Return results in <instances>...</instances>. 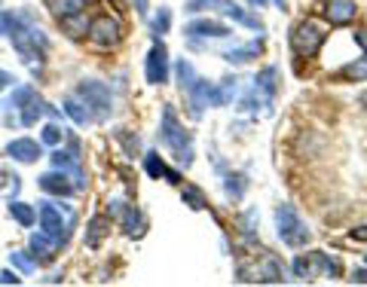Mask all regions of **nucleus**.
Segmentation results:
<instances>
[{
    "label": "nucleus",
    "mask_w": 367,
    "mask_h": 287,
    "mask_svg": "<svg viewBox=\"0 0 367 287\" xmlns=\"http://www.w3.org/2000/svg\"><path fill=\"white\" fill-rule=\"evenodd\" d=\"M122 229H126V236L129 239H141L144 236V229H147V220H144V214H141V208H135V205H126V211H122Z\"/></svg>",
    "instance_id": "18"
},
{
    "label": "nucleus",
    "mask_w": 367,
    "mask_h": 287,
    "mask_svg": "<svg viewBox=\"0 0 367 287\" xmlns=\"http://www.w3.org/2000/svg\"><path fill=\"white\" fill-rule=\"evenodd\" d=\"M276 232L288 248H303L306 241L312 239L309 226L303 223V217L297 214L294 205H278L276 208Z\"/></svg>",
    "instance_id": "3"
},
{
    "label": "nucleus",
    "mask_w": 367,
    "mask_h": 287,
    "mask_svg": "<svg viewBox=\"0 0 367 287\" xmlns=\"http://www.w3.org/2000/svg\"><path fill=\"white\" fill-rule=\"evenodd\" d=\"M31 95H34V89H31V86H22V89H15V92L10 95V101H6V107H22V104L28 101Z\"/></svg>",
    "instance_id": "40"
},
{
    "label": "nucleus",
    "mask_w": 367,
    "mask_h": 287,
    "mask_svg": "<svg viewBox=\"0 0 367 287\" xmlns=\"http://www.w3.org/2000/svg\"><path fill=\"white\" fill-rule=\"evenodd\" d=\"M349 281H355V284H367V266L355 269V272H352V278H349Z\"/></svg>",
    "instance_id": "46"
},
{
    "label": "nucleus",
    "mask_w": 367,
    "mask_h": 287,
    "mask_svg": "<svg viewBox=\"0 0 367 287\" xmlns=\"http://www.w3.org/2000/svg\"><path fill=\"white\" fill-rule=\"evenodd\" d=\"M0 284H22V278L6 269V272H0Z\"/></svg>",
    "instance_id": "45"
},
{
    "label": "nucleus",
    "mask_w": 367,
    "mask_h": 287,
    "mask_svg": "<svg viewBox=\"0 0 367 287\" xmlns=\"http://www.w3.org/2000/svg\"><path fill=\"white\" fill-rule=\"evenodd\" d=\"M255 220H257V211H245L239 217V226H242V236L248 241H255Z\"/></svg>",
    "instance_id": "39"
},
{
    "label": "nucleus",
    "mask_w": 367,
    "mask_h": 287,
    "mask_svg": "<svg viewBox=\"0 0 367 287\" xmlns=\"http://www.w3.org/2000/svg\"><path fill=\"white\" fill-rule=\"evenodd\" d=\"M110 236V217L108 214H95L86 223V245L89 248H101V241Z\"/></svg>",
    "instance_id": "17"
},
{
    "label": "nucleus",
    "mask_w": 367,
    "mask_h": 287,
    "mask_svg": "<svg viewBox=\"0 0 367 287\" xmlns=\"http://www.w3.org/2000/svg\"><path fill=\"white\" fill-rule=\"evenodd\" d=\"M144 74H147V83H150V86L169 83V49H165L160 40H156L153 46H150V52H147Z\"/></svg>",
    "instance_id": "9"
},
{
    "label": "nucleus",
    "mask_w": 367,
    "mask_h": 287,
    "mask_svg": "<svg viewBox=\"0 0 367 287\" xmlns=\"http://www.w3.org/2000/svg\"><path fill=\"white\" fill-rule=\"evenodd\" d=\"M144 168H147V175H150V178H165L169 184H181V175H178V171H172L169 165L162 162L160 153H147L144 156Z\"/></svg>",
    "instance_id": "19"
},
{
    "label": "nucleus",
    "mask_w": 367,
    "mask_h": 287,
    "mask_svg": "<svg viewBox=\"0 0 367 287\" xmlns=\"http://www.w3.org/2000/svg\"><path fill=\"white\" fill-rule=\"evenodd\" d=\"M358 15V6L355 0H330L325 6V19L334 25V28H346V25H352Z\"/></svg>",
    "instance_id": "13"
},
{
    "label": "nucleus",
    "mask_w": 367,
    "mask_h": 287,
    "mask_svg": "<svg viewBox=\"0 0 367 287\" xmlns=\"http://www.w3.org/2000/svg\"><path fill=\"white\" fill-rule=\"evenodd\" d=\"M321 46H325V34H321V28H318L316 22L294 25V31H291V49H294V55L316 58Z\"/></svg>",
    "instance_id": "6"
},
{
    "label": "nucleus",
    "mask_w": 367,
    "mask_h": 287,
    "mask_svg": "<svg viewBox=\"0 0 367 287\" xmlns=\"http://www.w3.org/2000/svg\"><path fill=\"white\" fill-rule=\"evenodd\" d=\"M37 223H40V229L46 232V236H52L56 241H61V245H65V241H67V232H71V226H74V214H65V217H61V208L43 202L40 211H37Z\"/></svg>",
    "instance_id": "7"
},
{
    "label": "nucleus",
    "mask_w": 367,
    "mask_h": 287,
    "mask_svg": "<svg viewBox=\"0 0 367 287\" xmlns=\"http://www.w3.org/2000/svg\"><path fill=\"white\" fill-rule=\"evenodd\" d=\"M260 55V43H248V46H236V49H226L224 58L230 65H248L251 58Z\"/></svg>",
    "instance_id": "25"
},
{
    "label": "nucleus",
    "mask_w": 367,
    "mask_h": 287,
    "mask_svg": "<svg viewBox=\"0 0 367 287\" xmlns=\"http://www.w3.org/2000/svg\"><path fill=\"white\" fill-rule=\"evenodd\" d=\"M236 95H239V80L236 76H226V80H221L214 86V92H212V107H226Z\"/></svg>",
    "instance_id": "20"
},
{
    "label": "nucleus",
    "mask_w": 367,
    "mask_h": 287,
    "mask_svg": "<svg viewBox=\"0 0 367 287\" xmlns=\"http://www.w3.org/2000/svg\"><path fill=\"white\" fill-rule=\"evenodd\" d=\"M337 80H346V83H364L367 80V55L364 58H355V62L343 65L337 71Z\"/></svg>",
    "instance_id": "21"
},
{
    "label": "nucleus",
    "mask_w": 367,
    "mask_h": 287,
    "mask_svg": "<svg viewBox=\"0 0 367 287\" xmlns=\"http://www.w3.org/2000/svg\"><path fill=\"white\" fill-rule=\"evenodd\" d=\"M10 263H13L15 269H19V272H25V275H31L34 269H37V260L28 257L25 251H13V254H10Z\"/></svg>",
    "instance_id": "34"
},
{
    "label": "nucleus",
    "mask_w": 367,
    "mask_h": 287,
    "mask_svg": "<svg viewBox=\"0 0 367 287\" xmlns=\"http://www.w3.org/2000/svg\"><path fill=\"white\" fill-rule=\"evenodd\" d=\"M77 98H80L86 107H89L92 119H98V123H104V119H110L113 113V95L104 83L98 80H83L80 86H77Z\"/></svg>",
    "instance_id": "4"
},
{
    "label": "nucleus",
    "mask_w": 367,
    "mask_h": 287,
    "mask_svg": "<svg viewBox=\"0 0 367 287\" xmlns=\"http://www.w3.org/2000/svg\"><path fill=\"white\" fill-rule=\"evenodd\" d=\"M236 275H239V281H245V284H282V281H288L282 260L276 254H269V251L257 254V260H251V263H239Z\"/></svg>",
    "instance_id": "2"
},
{
    "label": "nucleus",
    "mask_w": 367,
    "mask_h": 287,
    "mask_svg": "<svg viewBox=\"0 0 367 287\" xmlns=\"http://www.w3.org/2000/svg\"><path fill=\"white\" fill-rule=\"evenodd\" d=\"M135 10H138V15H144V19H147V13H150L147 10V0H135Z\"/></svg>",
    "instance_id": "48"
},
{
    "label": "nucleus",
    "mask_w": 367,
    "mask_h": 287,
    "mask_svg": "<svg viewBox=\"0 0 367 287\" xmlns=\"http://www.w3.org/2000/svg\"><path fill=\"white\" fill-rule=\"evenodd\" d=\"M255 89L273 101V95H276V89H278V71H276V67H264V71L255 76Z\"/></svg>",
    "instance_id": "22"
},
{
    "label": "nucleus",
    "mask_w": 367,
    "mask_h": 287,
    "mask_svg": "<svg viewBox=\"0 0 367 287\" xmlns=\"http://www.w3.org/2000/svg\"><path fill=\"white\" fill-rule=\"evenodd\" d=\"M160 141H162V147H169V150L174 153V162H178L181 168H190V165H193V138L184 132V126L178 123V113H174L172 107L162 110Z\"/></svg>",
    "instance_id": "1"
},
{
    "label": "nucleus",
    "mask_w": 367,
    "mask_h": 287,
    "mask_svg": "<svg viewBox=\"0 0 367 287\" xmlns=\"http://www.w3.org/2000/svg\"><path fill=\"white\" fill-rule=\"evenodd\" d=\"M52 165H56L58 171H65L67 178H71L74 189H86V175H83V168H80V156H77L74 150H71V153L56 150V153H52Z\"/></svg>",
    "instance_id": "12"
},
{
    "label": "nucleus",
    "mask_w": 367,
    "mask_h": 287,
    "mask_svg": "<svg viewBox=\"0 0 367 287\" xmlns=\"http://www.w3.org/2000/svg\"><path fill=\"white\" fill-rule=\"evenodd\" d=\"M181 199H184V205H190L193 211H202V208H208V202H205V196H202V189H199V187H184Z\"/></svg>",
    "instance_id": "33"
},
{
    "label": "nucleus",
    "mask_w": 367,
    "mask_h": 287,
    "mask_svg": "<svg viewBox=\"0 0 367 287\" xmlns=\"http://www.w3.org/2000/svg\"><path fill=\"white\" fill-rule=\"evenodd\" d=\"M205 10L221 13V15H226V19H233V22L245 25V28L264 31V22L255 19V15H248L239 4H233V0H187V13H205Z\"/></svg>",
    "instance_id": "5"
},
{
    "label": "nucleus",
    "mask_w": 367,
    "mask_h": 287,
    "mask_svg": "<svg viewBox=\"0 0 367 287\" xmlns=\"http://www.w3.org/2000/svg\"><path fill=\"white\" fill-rule=\"evenodd\" d=\"M174 74H178V86H181V89H190V83L196 80V71H193V65H190L187 58H181L178 67H174Z\"/></svg>",
    "instance_id": "36"
},
{
    "label": "nucleus",
    "mask_w": 367,
    "mask_h": 287,
    "mask_svg": "<svg viewBox=\"0 0 367 287\" xmlns=\"http://www.w3.org/2000/svg\"><path fill=\"white\" fill-rule=\"evenodd\" d=\"M355 43L364 49V55H367V28H361V31H355Z\"/></svg>",
    "instance_id": "47"
},
{
    "label": "nucleus",
    "mask_w": 367,
    "mask_h": 287,
    "mask_svg": "<svg viewBox=\"0 0 367 287\" xmlns=\"http://www.w3.org/2000/svg\"><path fill=\"white\" fill-rule=\"evenodd\" d=\"M224 189H226V196L230 199H242L245 189H248V180H245V175H226Z\"/></svg>",
    "instance_id": "32"
},
{
    "label": "nucleus",
    "mask_w": 367,
    "mask_h": 287,
    "mask_svg": "<svg viewBox=\"0 0 367 287\" xmlns=\"http://www.w3.org/2000/svg\"><path fill=\"white\" fill-rule=\"evenodd\" d=\"M13 83H15V76H13L10 71H4V67H0V92H4V89H10Z\"/></svg>",
    "instance_id": "44"
},
{
    "label": "nucleus",
    "mask_w": 367,
    "mask_h": 287,
    "mask_svg": "<svg viewBox=\"0 0 367 287\" xmlns=\"http://www.w3.org/2000/svg\"><path fill=\"white\" fill-rule=\"evenodd\" d=\"M358 104H361V110H364V113H367V89H364V92H361V98H358Z\"/></svg>",
    "instance_id": "49"
},
{
    "label": "nucleus",
    "mask_w": 367,
    "mask_h": 287,
    "mask_svg": "<svg viewBox=\"0 0 367 287\" xmlns=\"http://www.w3.org/2000/svg\"><path fill=\"white\" fill-rule=\"evenodd\" d=\"M65 113L74 119L77 126H89L92 123V113L80 98H65Z\"/></svg>",
    "instance_id": "27"
},
{
    "label": "nucleus",
    "mask_w": 367,
    "mask_h": 287,
    "mask_svg": "<svg viewBox=\"0 0 367 287\" xmlns=\"http://www.w3.org/2000/svg\"><path fill=\"white\" fill-rule=\"evenodd\" d=\"M40 189L43 193H49V196H71L74 193V184H71V178L65 175V171H46V175L40 178Z\"/></svg>",
    "instance_id": "16"
},
{
    "label": "nucleus",
    "mask_w": 367,
    "mask_h": 287,
    "mask_svg": "<svg viewBox=\"0 0 367 287\" xmlns=\"http://www.w3.org/2000/svg\"><path fill=\"white\" fill-rule=\"evenodd\" d=\"M266 104H269V98H266V95H260V92L255 89V86H251V92L242 98V104H239V107H242L245 113H257L260 107H266Z\"/></svg>",
    "instance_id": "31"
},
{
    "label": "nucleus",
    "mask_w": 367,
    "mask_h": 287,
    "mask_svg": "<svg viewBox=\"0 0 367 287\" xmlns=\"http://www.w3.org/2000/svg\"><path fill=\"white\" fill-rule=\"evenodd\" d=\"M169 25H172V10L169 6H160V15H156V19L150 22V31H153V37L160 40L165 31H169Z\"/></svg>",
    "instance_id": "35"
},
{
    "label": "nucleus",
    "mask_w": 367,
    "mask_h": 287,
    "mask_svg": "<svg viewBox=\"0 0 367 287\" xmlns=\"http://www.w3.org/2000/svg\"><path fill=\"white\" fill-rule=\"evenodd\" d=\"M61 28H65L67 34H71L74 40H80L89 34V19H86V13H74V15H65V19H58Z\"/></svg>",
    "instance_id": "24"
},
{
    "label": "nucleus",
    "mask_w": 367,
    "mask_h": 287,
    "mask_svg": "<svg viewBox=\"0 0 367 287\" xmlns=\"http://www.w3.org/2000/svg\"><path fill=\"white\" fill-rule=\"evenodd\" d=\"M349 239H352V241H367V223H361V226H355V229L349 232Z\"/></svg>",
    "instance_id": "43"
},
{
    "label": "nucleus",
    "mask_w": 367,
    "mask_h": 287,
    "mask_svg": "<svg viewBox=\"0 0 367 287\" xmlns=\"http://www.w3.org/2000/svg\"><path fill=\"white\" fill-rule=\"evenodd\" d=\"M15 25V15L13 13H0V34H10Z\"/></svg>",
    "instance_id": "42"
},
{
    "label": "nucleus",
    "mask_w": 367,
    "mask_h": 287,
    "mask_svg": "<svg viewBox=\"0 0 367 287\" xmlns=\"http://www.w3.org/2000/svg\"><path fill=\"white\" fill-rule=\"evenodd\" d=\"M43 113H46V101L37 98V92H34L31 98L22 104V126H34Z\"/></svg>",
    "instance_id": "23"
},
{
    "label": "nucleus",
    "mask_w": 367,
    "mask_h": 287,
    "mask_svg": "<svg viewBox=\"0 0 367 287\" xmlns=\"http://www.w3.org/2000/svg\"><path fill=\"white\" fill-rule=\"evenodd\" d=\"M89 40L95 43V46H117V43L122 40V25L117 15L110 13H101L95 15V19H89Z\"/></svg>",
    "instance_id": "8"
},
{
    "label": "nucleus",
    "mask_w": 367,
    "mask_h": 287,
    "mask_svg": "<svg viewBox=\"0 0 367 287\" xmlns=\"http://www.w3.org/2000/svg\"><path fill=\"white\" fill-rule=\"evenodd\" d=\"M6 153H10L15 162L31 165V162H37L43 156V147L37 141H31V138H15V141L6 144Z\"/></svg>",
    "instance_id": "14"
},
{
    "label": "nucleus",
    "mask_w": 367,
    "mask_h": 287,
    "mask_svg": "<svg viewBox=\"0 0 367 287\" xmlns=\"http://www.w3.org/2000/svg\"><path fill=\"white\" fill-rule=\"evenodd\" d=\"M212 92H214V83L202 80V76H196L193 83H190V89H184V95H187L190 101V113L199 119L205 113V107H212Z\"/></svg>",
    "instance_id": "11"
},
{
    "label": "nucleus",
    "mask_w": 367,
    "mask_h": 287,
    "mask_svg": "<svg viewBox=\"0 0 367 287\" xmlns=\"http://www.w3.org/2000/svg\"><path fill=\"white\" fill-rule=\"evenodd\" d=\"M184 34L190 40H226V37H233V28H226V25L214 22V19H196L184 28Z\"/></svg>",
    "instance_id": "10"
},
{
    "label": "nucleus",
    "mask_w": 367,
    "mask_h": 287,
    "mask_svg": "<svg viewBox=\"0 0 367 287\" xmlns=\"http://www.w3.org/2000/svg\"><path fill=\"white\" fill-rule=\"evenodd\" d=\"M312 257H316V266H318V272H325L328 278H337L340 272H343V266H340V260H337V257H328L325 251H312Z\"/></svg>",
    "instance_id": "30"
},
{
    "label": "nucleus",
    "mask_w": 367,
    "mask_h": 287,
    "mask_svg": "<svg viewBox=\"0 0 367 287\" xmlns=\"http://www.w3.org/2000/svg\"><path fill=\"white\" fill-rule=\"evenodd\" d=\"M10 214H13V220L22 223V226H34V223H37V211H34L28 202H19V199H10Z\"/></svg>",
    "instance_id": "26"
},
{
    "label": "nucleus",
    "mask_w": 367,
    "mask_h": 287,
    "mask_svg": "<svg viewBox=\"0 0 367 287\" xmlns=\"http://www.w3.org/2000/svg\"><path fill=\"white\" fill-rule=\"evenodd\" d=\"M266 4H269V0H251V6H257V10H264Z\"/></svg>",
    "instance_id": "50"
},
{
    "label": "nucleus",
    "mask_w": 367,
    "mask_h": 287,
    "mask_svg": "<svg viewBox=\"0 0 367 287\" xmlns=\"http://www.w3.org/2000/svg\"><path fill=\"white\" fill-rule=\"evenodd\" d=\"M61 248V241H56L52 236H46V232H34L31 236V254L37 263H52Z\"/></svg>",
    "instance_id": "15"
},
{
    "label": "nucleus",
    "mask_w": 367,
    "mask_h": 287,
    "mask_svg": "<svg viewBox=\"0 0 367 287\" xmlns=\"http://www.w3.org/2000/svg\"><path fill=\"white\" fill-rule=\"evenodd\" d=\"M86 4H95V0H86Z\"/></svg>",
    "instance_id": "52"
},
{
    "label": "nucleus",
    "mask_w": 367,
    "mask_h": 287,
    "mask_svg": "<svg viewBox=\"0 0 367 287\" xmlns=\"http://www.w3.org/2000/svg\"><path fill=\"white\" fill-rule=\"evenodd\" d=\"M83 10H86V0H49V13L56 19H65V15H74Z\"/></svg>",
    "instance_id": "29"
},
{
    "label": "nucleus",
    "mask_w": 367,
    "mask_h": 287,
    "mask_svg": "<svg viewBox=\"0 0 367 287\" xmlns=\"http://www.w3.org/2000/svg\"><path fill=\"white\" fill-rule=\"evenodd\" d=\"M273 4L278 6V10H285V0H273Z\"/></svg>",
    "instance_id": "51"
},
{
    "label": "nucleus",
    "mask_w": 367,
    "mask_h": 287,
    "mask_svg": "<svg viewBox=\"0 0 367 287\" xmlns=\"http://www.w3.org/2000/svg\"><path fill=\"white\" fill-rule=\"evenodd\" d=\"M122 211H126V202H122V199H110L108 202V217L110 220H120Z\"/></svg>",
    "instance_id": "41"
},
{
    "label": "nucleus",
    "mask_w": 367,
    "mask_h": 287,
    "mask_svg": "<svg viewBox=\"0 0 367 287\" xmlns=\"http://www.w3.org/2000/svg\"><path fill=\"white\" fill-rule=\"evenodd\" d=\"M117 141H120L122 147H126V153H129V156H135L138 150H141V138L132 135L129 128H120V132H117Z\"/></svg>",
    "instance_id": "37"
},
{
    "label": "nucleus",
    "mask_w": 367,
    "mask_h": 287,
    "mask_svg": "<svg viewBox=\"0 0 367 287\" xmlns=\"http://www.w3.org/2000/svg\"><path fill=\"white\" fill-rule=\"evenodd\" d=\"M294 278H300V281H309V278L318 275V266H316V257L312 254H300L294 260Z\"/></svg>",
    "instance_id": "28"
},
{
    "label": "nucleus",
    "mask_w": 367,
    "mask_h": 287,
    "mask_svg": "<svg viewBox=\"0 0 367 287\" xmlns=\"http://www.w3.org/2000/svg\"><path fill=\"white\" fill-rule=\"evenodd\" d=\"M40 141H43V144H49V147H58L61 141H65V128H58L56 123H49L46 128H43Z\"/></svg>",
    "instance_id": "38"
}]
</instances>
